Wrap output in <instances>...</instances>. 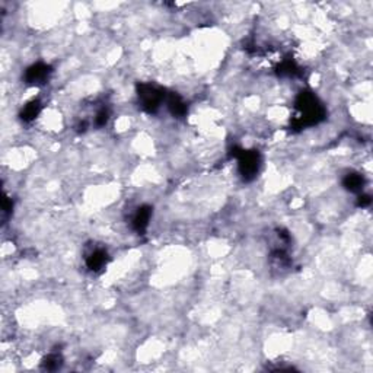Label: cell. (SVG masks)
<instances>
[{"label": "cell", "mask_w": 373, "mask_h": 373, "mask_svg": "<svg viewBox=\"0 0 373 373\" xmlns=\"http://www.w3.org/2000/svg\"><path fill=\"white\" fill-rule=\"evenodd\" d=\"M369 204H370V197H369V195H361L360 200H358V206L366 207V206H369Z\"/></svg>", "instance_id": "8fae6325"}, {"label": "cell", "mask_w": 373, "mask_h": 373, "mask_svg": "<svg viewBox=\"0 0 373 373\" xmlns=\"http://www.w3.org/2000/svg\"><path fill=\"white\" fill-rule=\"evenodd\" d=\"M40 111H41V104L38 101H31L30 104L25 105V108L22 109L21 117L25 121H31L40 114Z\"/></svg>", "instance_id": "ba28073f"}, {"label": "cell", "mask_w": 373, "mask_h": 373, "mask_svg": "<svg viewBox=\"0 0 373 373\" xmlns=\"http://www.w3.org/2000/svg\"><path fill=\"white\" fill-rule=\"evenodd\" d=\"M150 216H152V209L150 207H142L136 213L135 219H133V227L137 232H143L148 224H149Z\"/></svg>", "instance_id": "277c9868"}, {"label": "cell", "mask_w": 373, "mask_h": 373, "mask_svg": "<svg viewBox=\"0 0 373 373\" xmlns=\"http://www.w3.org/2000/svg\"><path fill=\"white\" fill-rule=\"evenodd\" d=\"M168 106H169V109L172 111V114L174 115H184L185 114V111H187V106L185 104L182 102V99L177 96L175 93L174 95H171L169 98H168Z\"/></svg>", "instance_id": "52a82bcc"}, {"label": "cell", "mask_w": 373, "mask_h": 373, "mask_svg": "<svg viewBox=\"0 0 373 373\" xmlns=\"http://www.w3.org/2000/svg\"><path fill=\"white\" fill-rule=\"evenodd\" d=\"M60 361H61V358H60L59 354H50V356L44 360L45 369H48V370L57 369L60 366Z\"/></svg>", "instance_id": "9c48e42d"}, {"label": "cell", "mask_w": 373, "mask_h": 373, "mask_svg": "<svg viewBox=\"0 0 373 373\" xmlns=\"http://www.w3.org/2000/svg\"><path fill=\"white\" fill-rule=\"evenodd\" d=\"M343 185L348 191H360L364 185V179L360 174H348L343 179Z\"/></svg>", "instance_id": "8992f818"}, {"label": "cell", "mask_w": 373, "mask_h": 373, "mask_svg": "<svg viewBox=\"0 0 373 373\" xmlns=\"http://www.w3.org/2000/svg\"><path fill=\"white\" fill-rule=\"evenodd\" d=\"M106 253L102 251V250H96V251H93L92 254L86 258V264H88V267L90 270H93V271H98V270H101L104 267L105 264H106Z\"/></svg>", "instance_id": "5b68a950"}, {"label": "cell", "mask_w": 373, "mask_h": 373, "mask_svg": "<svg viewBox=\"0 0 373 373\" xmlns=\"http://www.w3.org/2000/svg\"><path fill=\"white\" fill-rule=\"evenodd\" d=\"M139 98L142 101L143 108L148 109L149 112H153L159 106L164 95H162L161 90L156 89L152 85H140L139 86Z\"/></svg>", "instance_id": "7a4b0ae2"}, {"label": "cell", "mask_w": 373, "mask_h": 373, "mask_svg": "<svg viewBox=\"0 0 373 373\" xmlns=\"http://www.w3.org/2000/svg\"><path fill=\"white\" fill-rule=\"evenodd\" d=\"M239 161V171L240 175L245 179L254 178L260 168V155L257 152L250 150H240L236 153Z\"/></svg>", "instance_id": "6da1fadb"}, {"label": "cell", "mask_w": 373, "mask_h": 373, "mask_svg": "<svg viewBox=\"0 0 373 373\" xmlns=\"http://www.w3.org/2000/svg\"><path fill=\"white\" fill-rule=\"evenodd\" d=\"M50 73H51V67L50 66H47L44 63H37V64L31 66L30 69L27 70L25 79H27L28 83L37 85V83H43Z\"/></svg>", "instance_id": "3957f363"}, {"label": "cell", "mask_w": 373, "mask_h": 373, "mask_svg": "<svg viewBox=\"0 0 373 373\" xmlns=\"http://www.w3.org/2000/svg\"><path fill=\"white\" fill-rule=\"evenodd\" d=\"M106 121H108V111L106 109H101V111H98V114H96V118H95V122H96V126H105L106 124Z\"/></svg>", "instance_id": "30bf717a"}]
</instances>
